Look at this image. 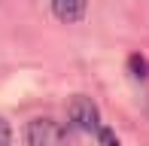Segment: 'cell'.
<instances>
[{
    "label": "cell",
    "mask_w": 149,
    "mask_h": 146,
    "mask_svg": "<svg viewBox=\"0 0 149 146\" xmlns=\"http://www.w3.org/2000/svg\"><path fill=\"white\" fill-rule=\"evenodd\" d=\"M97 137H100V146H119L116 134H113L110 128H100V131H97Z\"/></svg>",
    "instance_id": "obj_4"
},
{
    "label": "cell",
    "mask_w": 149,
    "mask_h": 146,
    "mask_svg": "<svg viewBox=\"0 0 149 146\" xmlns=\"http://www.w3.org/2000/svg\"><path fill=\"white\" fill-rule=\"evenodd\" d=\"M9 140H12V128L6 119H0V146H9Z\"/></svg>",
    "instance_id": "obj_5"
},
{
    "label": "cell",
    "mask_w": 149,
    "mask_h": 146,
    "mask_svg": "<svg viewBox=\"0 0 149 146\" xmlns=\"http://www.w3.org/2000/svg\"><path fill=\"white\" fill-rule=\"evenodd\" d=\"M28 143L31 146H64L67 143V131L61 128V122L55 119H33L28 125Z\"/></svg>",
    "instance_id": "obj_1"
},
{
    "label": "cell",
    "mask_w": 149,
    "mask_h": 146,
    "mask_svg": "<svg viewBox=\"0 0 149 146\" xmlns=\"http://www.w3.org/2000/svg\"><path fill=\"white\" fill-rule=\"evenodd\" d=\"M88 9V0H52V12L61 18L64 24H76L85 18Z\"/></svg>",
    "instance_id": "obj_3"
},
{
    "label": "cell",
    "mask_w": 149,
    "mask_h": 146,
    "mask_svg": "<svg viewBox=\"0 0 149 146\" xmlns=\"http://www.w3.org/2000/svg\"><path fill=\"white\" fill-rule=\"evenodd\" d=\"M67 113H70V122L76 125L79 131H100V110H97V104L91 101V97H85V95H76L70 101V107H67Z\"/></svg>",
    "instance_id": "obj_2"
}]
</instances>
